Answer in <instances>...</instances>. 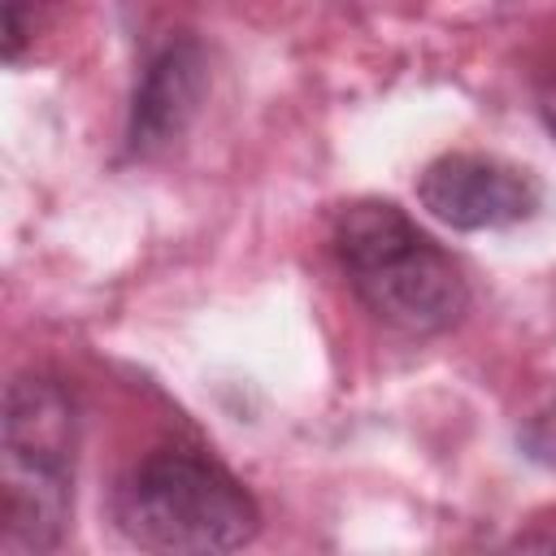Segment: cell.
<instances>
[{"instance_id": "cell-1", "label": "cell", "mask_w": 556, "mask_h": 556, "mask_svg": "<svg viewBox=\"0 0 556 556\" xmlns=\"http://www.w3.org/2000/svg\"><path fill=\"white\" fill-rule=\"evenodd\" d=\"M78 404L43 369H26L4 391L0 439V552L43 556L65 543L74 513Z\"/></svg>"}, {"instance_id": "cell-2", "label": "cell", "mask_w": 556, "mask_h": 556, "mask_svg": "<svg viewBox=\"0 0 556 556\" xmlns=\"http://www.w3.org/2000/svg\"><path fill=\"white\" fill-rule=\"evenodd\" d=\"M334 256L356 300L404 334H443L469 308V282L400 204L356 200L334 217Z\"/></svg>"}, {"instance_id": "cell-3", "label": "cell", "mask_w": 556, "mask_h": 556, "mask_svg": "<svg viewBox=\"0 0 556 556\" xmlns=\"http://www.w3.org/2000/svg\"><path fill=\"white\" fill-rule=\"evenodd\" d=\"M117 530L143 552H235L256 539L261 504L200 447H152L113 491Z\"/></svg>"}, {"instance_id": "cell-4", "label": "cell", "mask_w": 556, "mask_h": 556, "mask_svg": "<svg viewBox=\"0 0 556 556\" xmlns=\"http://www.w3.org/2000/svg\"><path fill=\"white\" fill-rule=\"evenodd\" d=\"M417 200L452 230H508L543 208V187L530 169L482 152H447L417 178Z\"/></svg>"}, {"instance_id": "cell-5", "label": "cell", "mask_w": 556, "mask_h": 556, "mask_svg": "<svg viewBox=\"0 0 556 556\" xmlns=\"http://www.w3.org/2000/svg\"><path fill=\"white\" fill-rule=\"evenodd\" d=\"M208 87V61L200 39L174 35L165 39L139 70L130 109H126V156H152L169 148L195 117Z\"/></svg>"}, {"instance_id": "cell-6", "label": "cell", "mask_w": 556, "mask_h": 556, "mask_svg": "<svg viewBox=\"0 0 556 556\" xmlns=\"http://www.w3.org/2000/svg\"><path fill=\"white\" fill-rule=\"evenodd\" d=\"M52 4L56 0H4V61H22L43 9H52Z\"/></svg>"}, {"instance_id": "cell-7", "label": "cell", "mask_w": 556, "mask_h": 556, "mask_svg": "<svg viewBox=\"0 0 556 556\" xmlns=\"http://www.w3.org/2000/svg\"><path fill=\"white\" fill-rule=\"evenodd\" d=\"M534 109H539L543 126L556 135V43L543 52V61L534 70Z\"/></svg>"}]
</instances>
